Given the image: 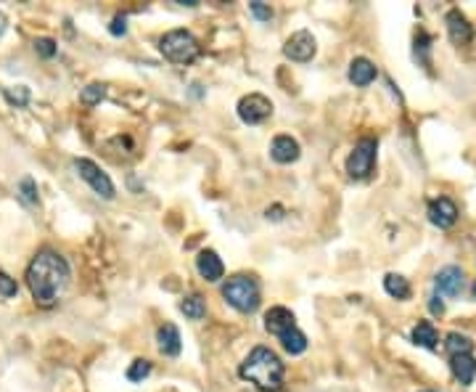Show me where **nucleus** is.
Wrapping results in <instances>:
<instances>
[{
    "mask_svg": "<svg viewBox=\"0 0 476 392\" xmlns=\"http://www.w3.org/2000/svg\"><path fill=\"white\" fill-rule=\"evenodd\" d=\"M429 308H432L434 316H442V313H445V302L439 300V297H432V302H429Z\"/></svg>",
    "mask_w": 476,
    "mask_h": 392,
    "instance_id": "nucleus-32",
    "label": "nucleus"
},
{
    "mask_svg": "<svg viewBox=\"0 0 476 392\" xmlns=\"http://www.w3.org/2000/svg\"><path fill=\"white\" fill-rule=\"evenodd\" d=\"M180 310L185 313V318H191V321H201V318L207 316V302H204L201 294H191V297H185V300L180 302Z\"/></svg>",
    "mask_w": 476,
    "mask_h": 392,
    "instance_id": "nucleus-21",
    "label": "nucleus"
},
{
    "mask_svg": "<svg viewBox=\"0 0 476 392\" xmlns=\"http://www.w3.org/2000/svg\"><path fill=\"white\" fill-rule=\"evenodd\" d=\"M434 284H437V292L445 294V297H461L463 287H466V273L458 265H447V268L437 273Z\"/></svg>",
    "mask_w": 476,
    "mask_h": 392,
    "instance_id": "nucleus-9",
    "label": "nucleus"
},
{
    "mask_svg": "<svg viewBox=\"0 0 476 392\" xmlns=\"http://www.w3.org/2000/svg\"><path fill=\"white\" fill-rule=\"evenodd\" d=\"M223 297L230 308H236L238 313H254L259 308V284L254 276L238 273V276H230L225 281Z\"/></svg>",
    "mask_w": 476,
    "mask_h": 392,
    "instance_id": "nucleus-3",
    "label": "nucleus"
},
{
    "mask_svg": "<svg viewBox=\"0 0 476 392\" xmlns=\"http://www.w3.org/2000/svg\"><path fill=\"white\" fill-rule=\"evenodd\" d=\"M109 32H111L114 37H119V35H125V32H127V19H125V16H114V21H111V27H109Z\"/></svg>",
    "mask_w": 476,
    "mask_h": 392,
    "instance_id": "nucleus-31",
    "label": "nucleus"
},
{
    "mask_svg": "<svg viewBox=\"0 0 476 392\" xmlns=\"http://www.w3.org/2000/svg\"><path fill=\"white\" fill-rule=\"evenodd\" d=\"M445 347H447V353H450V358H452V355H471L474 342H471L468 337H463V334L452 332V334H447Z\"/></svg>",
    "mask_w": 476,
    "mask_h": 392,
    "instance_id": "nucleus-22",
    "label": "nucleus"
},
{
    "mask_svg": "<svg viewBox=\"0 0 476 392\" xmlns=\"http://www.w3.org/2000/svg\"><path fill=\"white\" fill-rule=\"evenodd\" d=\"M474 297H476V284H474Z\"/></svg>",
    "mask_w": 476,
    "mask_h": 392,
    "instance_id": "nucleus-34",
    "label": "nucleus"
},
{
    "mask_svg": "<svg viewBox=\"0 0 476 392\" xmlns=\"http://www.w3.org/2000/svg\"><path fill=\"white\" fill-rule=\"evenodd\" d=\"M445 21H447V32H450V40H452L455 46H466V43L474 40V27L468 24V19H466L458 8L447 11Z\"/></svg>",
    "mask_w": 476,
    "mask_h": 392,
    "instance_id": "nucleus-12",
    "label": "nucleus"
},
{
    "mask_svg": "<svg viewBox=\"0 0 476 392\" xmlns=\"http://www.w3.org/2000/svg\"><path fill=\"white\" fill-rule=\"evenodd\" d=\"M429 220H432L437 228H452L455 220H458V207L452 199L447 196H439L429 204Z\"/></svg>",
    "mask_w": 476,
    "mask_h": 392,
    "instance_id": "nucleus-10",
    "label": "nucleus"
},
{
    "mask_svg": "<svg viewBox=\"0 0 476 392\" xmlns=\"http://www.w3.org/2000/svg\"><path fill=\"white\" fill-rule=\"evenodd\" d=\"M19 196H21V202L24 204H37V183L32 181V178H21V183H19Z\"/></svg>",
    "mask_w": 476,
    "mask_h": 392,
    "instance_id": "nucleus-24",
    "label": "nucleus"
},
{
    "mask_svg": "<svg viewBox=\"0 0 476 392\" xmlns=\"http://www.w3.org/2000/svg\"><path fill=\"white\" fill-rule=\"evenodd\" d=\"M27 287L40 308H53L69 281V262L56 249H40L27 265Z\"/></svg>",
    "mask_w": 476,
    "mask_h": 392,
    "instance_id": "nucleus-1",
    "label": "nucleus"
},
{
    "mask_svg": "<svg viewBox=\"0 0 476 392\" xmlns=\"http://www.w3.org/2000/svg\"><path fill=\"white\" fill-rule=\"evenodd\" d=\"M106 98V85L104 82H90L88 88H82V93H80V101L85 106H95L101 104Z\"/></svg>",
    "mask_w": 476,
    "mask_h": 392,
    "instance_id": "nucleus-23",
    "label": "nucleus"
},
{
    "mask_svg": "<svg viewBox=\"0 0 476 392\" xmlns=\"http://www.w3.org/2000/svg\"><path fill=\"white\" fill-rule=\"evenodd\" d=\"M384 289H387L389 297H394V300H408V297H410V284H408V278H402L397 273H389L387 278H384Z\"/></svg>",
    "mask_w": 476,
    "mask_h": 392,
    "instance_id": "nucleus-19",
    "label": "nucleus"
},
{
    "mask_svg": "<svg viewBox=\"0 0 476 392\" xmlns=\"http://www.w3.org/2000/svg\"><path fill=\"white\" fill-rule=\"evenodd\" d=\"M35 51L40 53V56H45V59H51V56H56V40H51V37H40V40H35Z\"/></svg>",
    "mask_w": 476,
    "mask_h": 392,
    "instance_id": "nucleus-28",
    "label": "nucleus"
},
{
    "mask_svg": "<svg viewBox=\"0 0 476 392\" xmlns=\"http://www.w3.org/2000/svg\"><path fill=\"white\" fill-rule=\"evenodd\" d=\"M241 379L252 382L254 387L265 392H278L283 387V377H286V366L283 361L270 350V347H254L252 353L244 358L241 368H238Z\"/></svg>",
    "mask_w": 476,
    "mask_h": 392,
    "instance_id": "nucleus-2",
    "label": "nucleus"
},
{
    "mask_svg": "<svg viewBox=\"0 0 476 392\" xmlns=\"http://www.w3.org/2000/svg\"><path fill=\"white\" fill-rule=\"evenodd\" d=\"M426 392H432V390H426Z\"/></svg>",
    "mask_w": 476,
    "mask_h": 392,
    "instance_id": "nucleus-35",
    "label": "nucleus"
},
{
    "mask_svg": "<svg viewBox=\"0 0 476 392\" xmlns=\"http://www.w3.org/2000/svg\"><path fill=\"white\" fill-rule=\"evenodd\" d=\"M413 342H416L418 347H426V350H437V345H439V334L434 329V323H429V321H418L416 329H413Z\"/></svg>",
    "mask_w": 476,
    "mask_h": 392,
    "instance_id": "nucleus-18",
    "label": "nucleus"
},
{
    "mask_svg": "<svg viewBox=\"0 0 476 392\" xmlns=\"http://www.w3.org/2000/svg\"><path fill=\"white\" fill-rule=\"evenodd\" d=\"M249 8H252V14L259 19V21H270L273 19V8H268V6H262L259 0L257 3H249Z\"/></svg>",
    "mask_w": 476,
    "mask_h": 392,
    "instance_id": "nucleus-30",
    "label": "nucleus"
},
{
    "mask_svg": "<svg viewBox=\"0 0 476 392\" xmlns=\"http://www.w3.org/2000/svg\"><path fill=\"white\" fill-rule=\"evenodd\" d=\"M19 294V284L16 278H11L8 273L0 271V297H16Z\"/></svg>",
    "mask_w": 476,
    "mask_h": 392,
    "instance_id": "nucleus-27",
    "label": "nucleus"
},
{
    "mask_svg": "<svg viewBox=\"0 0 476 392\" xmlns=\"http://www.w3.org/2000/svg\"><path fill=\"white\" fill-rule=\"evenodd\" d=\"M450 368H452L455 379H458L461 384H466V387H468L476 377V361L471 355H452V358H450Z\"/></svg>",
    "mask_w": 476,
    "mask_h": 392,
    "instance_id": "nucleus-17",
    "label": "nucleus"
},
{
    "mask_svg": "<svg viewBox=\"0 0 476 392\" xmlns=\"http://www.w3.org/2000/svg\"><path fill=\"white\" fill-rule=\"evenodd\" d=\"M156 342H159V350L164 355H180V350H183V339H180V332L175 323H164L159 334H156Z\"/></svg>",
    "mask_w": 476,
    "mask_h": 392,
    "instance_id": "nucleus-16",
    "label": "nucleus"
},
{
    "mask_svg": "<svg viewBox=\"0 0 476 392\" xmlns=\"http://www.w3.org/2000/svg\"><path fill=\"white\" fill-rule=\"evenodd\" d=\"M429 43H432L429 35H423V32L416 35V56L421 53V61H423V64H429V56H426V53H429Z\"/></svg>",
    "mask_w": 476,
    "mask_h": 392,
    "instance_id": "nucleus-29",
    "label": "nucleus"
},
{
    "mask_svg": "<svg viewBox=\"0 0 476 392\" xmlns=\"http://www.w3.org/2000/svg\"><path fill=\"white\" fill-rule=\"evenodd\" d=\"M376 151H378L376 138H360L357 141L352 154L347 157V172H349V178L365 181L371 175L373 165H376Z\"/></svg>",
    "mask_w": 476,
    "mask_h": 392,
    "instance_id": "nucleus-5",
    "label": "nucleus"
},
{
    "mask_svg": "<svg viewBox=\"0 0 476 392\" xmlns=\"http://www.w3.org/2000/svg\"><path fill=\"white\" fill-rule=\"evenodd\" d=\"M270 154H273V159L278 165H291V162L299 159L302 149H299V143L291 136H275L273 146H270Z\"/></svg>",
    "mask_w": 476,
    "mask_h": 392,
    "instance_id": "nucleus-14",
    "label": "nucleus"
},
{
    "mask_svg": "<svg viewBox=\"0 0 476 392\" xmlns=\"http://www.w3.org/2000/svg\"><path fill=\"white\" fill-rule=\"evenodd\" d=\"M75 170H77V175L88 183L90 188L101 196V199H114V196H117V188H114L111 178H109L95 162H90V159H75Z\"/></svg>",
    "mask_w": 476,
    "mask_h": 392,
    "instance_id": "nucleus-6",
    "label": "nucleus"
},
{
    "mask_svg": "<svg viewBox=\"0 0 476 392\" xmlns=\"http://www.w3.org/2000/svg\"><path fill=\"white\" fill-rule=\"evenodd\" d=\"M159 51H162V56L167 61L183 64V66L185 64H194L201 56V46H199V40L188 30H172L167 32V35H162Z\"/></svg>",
    "mask_w": 476,
    "mask_h": 392,
    "instance_id": "nucleus-4",
    "label": "nucleus"
},
{
    "mask_svg": "<svg viewBox=\"0 0 476 392\" xmlns=\"http://www.w3.org/2000/svg\"><path fill=\"white\" fill-rule=\"evenodd\" d=\"M6 101L11 106H27L30 104V91H27L24 85H19V88H6Z\"/></svg>",
    "mask_w": 476,
    "mask_h": 392,
    "instance_id": "nucleus-26",
    "label": "nucleus"
},
{
    "mask_svg": "<svg viewBox=\"0 0 476 392\" xmlns=\"http://www.w3.org/2000/svg\"><path fill=\"white\" fill-rule=\"evenodd\" d=\"M273 114V101L262 93H249L238 101V117L246 125H259Z\"/></svg>",
    "mask_w": 476,
    "mask_h": 392,
    "instance_id": "nucleus-7",
    "label": "nucleus"
},
{
    "mask_svg": "<svg viewBox=\"0 0 476 392\" xmlns=\"http://www.w3.org/2000/svg\"><path fill=\"white\" fill-rule=\"evenodd\" d=\"M283 53H286V59L299 61V64L310 61L315 53H318V43H315L313 32H307V30L294 32V35H291V37L286 40V46H283Z\"/></svg>",
    "mask_w": 476,
    "mask_h": 392,
    "instance_id": "nucleus-8",
    "label": "nucleus"
},
{
    "mask_svg": "<svg viewBox=\"0 0 476 392\" xmlns=\"http://www.w3.org/2000/svg\"><path fill=\"white\" fill-rule=\"evenodd\" d=\"M151 374V363L143 361V358H138V361H133V366L127 368V379L130 382H143V379Z\"/></svg>",
    "mask_w": 476,
    "mask_h": 392,
    "instance_id": "nucleus-25",
    "label": "nucleus"
},
{
    "mask_svg": "<svg viewBox=\"0 0 476 392\" xmlns=\"http://www.w3.org/2000/svg\"><path fill=\"white\" fill-rule=\"evenodd\" d=\"M281 339L283 350L289 353V355H302L304 350H307V337L299 332V329H291V332H286L283 337H278Z\"/></svg>",
    "mask_w": 476,
    "mask_h": 392,
    "instance_id": "nucleus-20",
    "label": "nucleus"
},
{
    "mask_svg": "<svg viewBox=\"0 0 476 392\" xmlns=\"http://www.w3.org/2000/svg\"><path fill=\"white\" fill-rule=\"evenodd\" d=\"M196 268H199V276H201L204 281H209V284L220 281V278L225 276L223 260L217 257V252H214V249H204L201 255L196 257Z\"/></svg>",
    "mask_w": 476,
    "mask_h": 392,
    "instance_id": "nucleus-13",
    "label": "nucleus"
},
{
    "mask_svg": "<svg viewBox=\"0 0 476 392\" xmlns=\"http://www.w3.org/2000/svg\"><path fill=\"white\" fill-rule=\"evenodd\" d=\"M373 80H376V64H373L371 59L360 56V59H355L349 64V82H352V85L365 88V85H371Z\"/></svg>",
    "mask_w": 476,
    "mask_h": 392,
    "instance_id": "nucleus-15",
    "label": "nucleus"
},
{
    "mask_svg": "<svg viewBox=\"0 0 476 392\" xmlns=\"http://www.w3.org/2000/svg\"><path fill=\"white\" fill-rule=\"evenodd\" d=\"M6 24H8V19H6V16L0 14V35H3V32H6Z\"/></svg>",
    "mask_w": 476,
    "mask_h": 392,
    "instance_id": "nucleus-33",
    "label": "nucleus"
},
{
    "mask_svg": "<svg viewBox=\"0 0 476 392\" xmlns=\"http://www.w3.org/2000/svg\"><path fill=\"white\" fill-rule=\"evenodd\" d=\"M265 329L270 334H275V337H283L286 332L297 329V318H294V313L289 308L275 305V308H270L268 313H265Z\"/></svg>",
    "mask_w": 476,
    "mask_h": 392,
    "instance_id": "nucleus-11",
    "label": "nucleus"
}]
</instances>
